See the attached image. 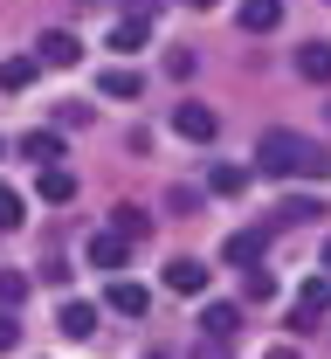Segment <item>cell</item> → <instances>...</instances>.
<instances>
[{"label": "cell", "mask_w": 331, "mask_h": 359, "mask_svg": "<svg viewBox=\"0 0 331 359\" xmlns=\"http://www.w3.org/2000/svg\"><path fill=\"white\" fill-rule=\"evenodd\" d=\"M145 304H152V290H145V283H125V276L111 283V311H118V318H145Z\"/></svg>", "instance_id": "obj_12"}, {"label": "cell", "mask_w": 331, "mask_h": 359, "mask_svg": "<svg viewBox=\"0 0 331 359\" xmlns=\"http://www.w3.org/2000/svg\"><path fill=\"white\" fill-rule=\"evenodd\" d=\"M14 346H21V318L0 311V353H14Z\"/></svg>", "instance_id": "obj_22"}, {"label": "cell", "mask_w": 331, "mask_h": 359, "mask_svg": "<svg viewBox=\"0 0 331 359\" xmlns=\"http://www.w3.org/2000/svg\"><path fill=\"white\" fill-rule=\"evenodd\" d=\"M173 132H180V138H193V145H214V138H221V118H214L200 97H187V104L173 111Z\"/></svg>", "instance_id": "obj_3"}, {"label": "cell", "mask_w": 331, "mask_h": 359, "mask_svg": "<svg viewBox=\"0 0 331 359\" xmlns=\"http://www.w3.org/2000/svg\"><path fill=\"white\" fill-rule=\"evenodd\" d=\"M325 7H331V0H325Z\"/></svg>", "instance_id": "obj_28"}, {"label": "cell", "mask_w": 331, "mask_h": 359, "mask_svg": "<svg viewBox=\"0 0 331 359\" xmlns=\"http://www.w3.org/2000/svg\"><path fill=\"white\" fill-rule=\"evenodd\" d=\"M152 359H159V353H152Z\"/></svg>", "instance_id": "obj_27"}, {"label": "cell", "mask_w": 331, "mask_h": 359, "mask_svg": "<svg viewBox=\"0 0 331 359\" xmlns=\"http://www.w3.org/2000/svg\"><path fill=\"white\" fill-rule=\"evenodd\" d=\"M207 187H214V194H241V187H248V173H241V166H214V173H207Z\"/></svg>", "instance_id": "obj_21"}, {"label": "cell", "mask_w": 331, "mask_h": 359, "mask_svg": "<svg viewBox=\"0 0 331 359\" xmlns=\"http://www.w3.org/2000/svg\"><path fill=\"white\" fill-rule=\"evenodd\" d=\"M331 311V276H311L304 290H297V311H290V332H311V325H325Z\"/></svg>", "instance_id": "obj_2"}, {"label": "cell", "mask_w": 331, "mask_h": 359, "mask_svg": "<svg viewBox=\"0 0 331 359\" xmlns=\"http://www.w3.org/2000/svg\"><path fill=\"white\" fill-rule=\"evenodd\" d=\"M248 35H276L283 28V0H241V14H235Z\"/></svg>", "instance_id": "obj_7"}, {"label": "cell", "mask_w": 331, "mask_h": 359, "mask_svg": "<svg viewBox=\"0 0 331 359\" xmlns=\"http://www.w3.org/2000/svg\"><path fill=\"white\" fill-rule=\"evenodd\" d=\"M152 42V28H145V14H125L118 28H111V55H139Z\"/></svg>", "instance_id": "obj_9"}, {"label": "cell", "mask_w": 331, "mask_h": 359, "mask_svg": "<svg viewBox=\"0 0 331 359\" xmlns=\"http://www.w3.org/2000/svg\"><path fill=\"white\" fill-rule=\"evenodd\" d=\"M297 76H304V83H331V42H304L297 48Z\"/></svg>", "instance_id": "obj_11"}, {"label": "cell", "mask_w": 331, "mask_h": 359, "mask_svg": "<svg viewBox=\"0 0 331 359\" xmlns=\"http://www.w3.org/2000/svg\"><path fill=\"white\" fill-rule=\"evenodd\" d=\"M200 332L228 346V339H235V332H241V311H235V304H207V311H200Z\"/></svg>", "instance_id": "obj_14"}, {"label": "cell", "mask_w": 331, "mask_h": 359, "mask_svg": "<svg viewBox=\"0 0 331 359\" xmlns=\"http://www.w3.org/2000/svg\"><path fill=\"white\" fill-rule=\"evenodd\" d=\"M325 276H331V242H325Z\"/></svg>", "instance_id": "obj_24"}, {"label": "cell", "mask_w": 331, "mask_h": 359, "mask_svg": "<svg viewBox=\"0 0 331 359\" xmlns=\"http://www.w3.org/2000/svg\"><path fill=\"white\" fill-rule=\"evenodd\" d=\"M0 152H7V145H0Z\"/></svg>", "instance_id": "obj_26"}, {"label": "cell", "mask_w": 331, "mask_h": 359, "mask_svg": "<svg viewBox=\"0 0 331 359\" xmlns=\"http://www.w3.org/2000/svg\"><path fill=\"white\" fill-rule=\"evenodd\" d=\"M21 222H28V208H21V194H14V187H0V235H14Z\"/></svg>", "instance_id": "obj_19"}, {"label": "cell", "mask_w": 331, "mask_h": 359, "mask_svg": "<svg viewBox=\"0 0 331 359\" xmlns=\"http://www.w3.org/2000/svg\"><path fill=\"white\" fill-rule=\"evenodd\" d=\"M55 325H62V339H90V332H97V304H83V297H69Z\"/></svg>", "instance_id": "obj_13"}, {"label": "cell", "mask_w": 331, "mask_h": 359, "mask_svg": "<svg viewBox=\"0 0 331 359\" xmlns=\"http://www.w3.org/2000/svg\"><path fill=\"white\" fill-rule=\"evenodd\" d=\"M187 7H214V0H187Z\"/></svg>", "instance_id": "obj_25"}, {"label": "cell", "mask_w": 331, "mask_h": 359, "mask_svg": "<svg viewBox=\"0 0 331 359\" xmlns=\"http://www.w3.org/2000/svg\"><path fill=\"white\" fill-rule=\"evenodd\" d=\"M166 290L200 297V290H207V263H200V256H173V263H166Z\"/></svg>", "instance_id": "obj_6"}, {"label": "cell", "mask_w": 331, "mask_h": 359, "mask_svg": "<svg viewBox=\"0 0 331 359\" xmlns=\"http://www.w3.org/2000/svg\"><path fill=\"white\" fill-rule=\"evenodd\" d=\"M35 62H42V69H76V62H83V42H76L69 28H48L42 42H35Z\"/></svg>", "instance_id": "obj_4"}, {"label": "cell", "mask_w": 331, "mask_h": 359, "mask_svg": "<svg viewBox=\"0 0 331 359\" xmlns=\"http://www.w3.org/2000/svg\"><path fill=\"white\" fill-rule=\"evenodd\" d=\"M262 249H269V235H262V228H241V235H228V242H221V263L255 269V263H262Z\"/></svg>", "instance_id": "obj_5"}, {"label": "cell", "mask_w": 331, "mask_h": 359, "mask_svg": "<svg viewBox=\"0 0 331 359\" xmlns=\"http://www.w3.org/2000/svg\"><path fill=\"white\" fill-rule=\"evenodd\" d=\"M35 194H42L48 208H62V201H76V173H69V166H42V180H35Z\"/></svg>", "instance_id": "obj_10"}, {"label": "cell", "mask_w": 331, "mask_h": 359, "mask_svg": "<svg viewBox=\"0 0 331 359\" xmlns=\"http://www.w3.org/2000/svg\"><path fill=\"white\" fill-rule=\"evenodd\" d=\"M269 359H297V346H269Z\"/></svg>", "instance_id": "obj_23"}, {"label": "cell", "mask_w": 331, "mask_h": 359, "mask_svg": "<svg viewBox=\"0 0 331 359\" xmlns=\"http://www.w3.org/2000/svg\"><path fill=\"white\" fill-rule=\"evenodd\" d=\"M145 228H152V215H145L139 201H125V208H118V215H111V235H125V242H139Z\"/></svg>", "instance_id": "obj_17"}, {"label": "cell", "mask_w": 331, "mask_h": 359, "mask_svg": "<svg viewBox=\"0 0 331 359\" xmlns=\"http://www.w3.org/2000/svg\"><path fill=\"white\" fill-rule=\"evenodd\" d=\"M21 159H35V166H62V138H55V132H28V138H21Z\"/></svg>", "instance_id": "obj_16"}, {"label": "cell", "mask_w": 331, "mask_h": 359, "mask_svg": "<svg viewBox=\"0 0 331 359\" xmlns=\"http://www.w3.org/2000/svg\"><path fill=\"white\" fill-rule=\"evenodd\" d=\"M21 297H28V276L21 269H0V311H14Z\"/></svg>", "instance_id": "obj_20"}, {"label": "cell", "mask_w": 331, "mask_h": 359, "mask_svg": "<svg viewBox=\"0 0 331 359\" xmlns=\"http://www.w3.org/2000/svg\"><path fill=\"white\" fill-rule=\"evenodd\" d=\"M35 69H42L35 55H7V62H0V90H28V83H35Z\"/></svg>", "instance_id": "obj_18"}, {"label": "cell", "mask_w": 331, "mask_h": 359, "mask_svg": "<svg viewBox=\"0 0 331 359\" xmlns=\"http://www.w3.org/2000/svg\"><path fill=\"white\" fill-rule=\"evenodd\" d=\"M255 166L269 180H331V145L276 125V132H262V145H255Z\"/></svg>", "instance_id": "obj_1"}, {"label": "cell", "mask_w": 331, "mask_h": 359, "mask_svg": "<svg viewBox=\"0 0 331 359\" xmlns=\"http://www.w3.org/2000/svg\"><path fill=\"white\" fill-rule=\"evenodd\" d=\"M125 256H132V242H125V235H111V228L90 235V263L104 269V276H111V269H125Z\"/></svg>", "instance_id": "obj_8"}, {"label": "cell", "mask_w": 331, "mask_h": 359, "mask_svg": "<svg viewBox=\"0 0 331 359\" xmlns=\"http://www.w3.org/2000/svg\"><path fill=\"white\" fill-rule=\"evenodd\" d=\"M139 69H104V76H97V97H118V104H132V97H139Z\"/></svg>", "instance_id": "obj_15"}]
</instances>
